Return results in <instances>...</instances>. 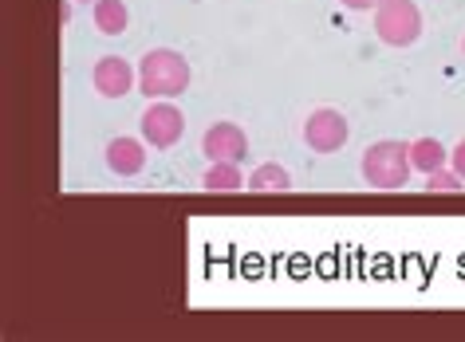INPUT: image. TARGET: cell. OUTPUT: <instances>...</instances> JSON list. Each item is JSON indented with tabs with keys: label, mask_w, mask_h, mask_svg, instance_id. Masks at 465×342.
Returning <instances> with one entry per match:
<instances>
[{
	"label": "cell",
	"mask_w": 465,
	"mask_h": 342,
	"mask_svg": "<svg viewBox=\"0 0 465 342\" xmlns=\"http://www.w3.org/2000/svg\"><path fill=\"white\" fill-rule=\"evenodd\" d=\"M138 87L146 99H173L190 87V64L173 47H154L138 64Z\"/></svg>",
	"instance_id": "cell-1"
},
{
	"label": "cell",
	"mask_w": 465,
	"mask_h": 342,
	"mask_svg": "<svg viewBox=\"0 0 465 342\" xmlns=\"http://www.w3.org/2000/svg\"><path fill=\"white\" fill-rule=\"evenodd\" d=\"M411 146H402V142L394 138H382L375 142L367 153H363V177L367 185L382 189V193H391V189H402L411 181Z\"/></svg>",
	"instance_id": "cell-2"
},
{
	"label": "cell",
	"mask_w": 465,
	"mask_h": 342,
	"mask_svg": "<svg viewBox=\"0 0 465 342\" xmlns=\"http://www.w3.org/2000/svg\"><path fill=\"white\" fill-rule=\"evenodd\" d=\"M375 35L387 47H411L422 35V12L414 0H382L375 8Z\"/></svg>",
	"instance_id": "cell-3"
},
{
	"label": "cell",
	"mask_w": 465,
	"mask_h": 342,
	"mask_svg": "<svg viewBox=\"0 0 465 342\" xmlns=\"http://www.w3.org/2000/svg\"><path fill=\"white\" fill-rule=\"evenodd\" d=\"M304 142L316 153H335L347 146V118L335 106H316L304 122Z\"/></svg>",
	"instance_id": "cell-4"
},
{
	"label": "cell",
	"mask_w": 465,
	"mask_h": 342,
	"mask_svg": "<svg viewBox=\"0 0 465 342\" xmlns=\"http://www.w3.org/2000/svg\"><path fill=\"white\" fill-rule=\"evenodd\" d=\"M182 134H185V114L173 103L146 106V114H143V138L150 142V146L170 150L173 142H182Z\"/></svg>",
	"instance_id": "cell-5"
},
{
	"label": "cell",
	"mask_w": 465,
	"mask_h": 342,
	"mask_svg": "<svg viewBox=\"0 0 465 342\" xmlns=\"http://www.w3.org/2000/svg\"><path fill=\"white\" fill-rule=\"evenodd\" d=\"M202 150L209 161H241L249 153V138L237 122H213L202 138Z\"/></svg>",
	"instance_id": "cell-6"
},
{
	"label": "cell",
	"mask_w": 465,
	"mask_h": 342,
	"mask_svg": "<svg viewBox=\"0 0 465 342\" xmlns=\"http://www.w3.org/2000/svg\"><path fill=\"white\" fill-rule=\"evenodd\" d=\"M91 79H95V91L103 99H123V94H131V87L138 83L131 59H123V55H103L95 64V71H91Z\"/></svg>",
	"instance_id": "cell-7"
},
{
	"label": "cell",
	"mask_w": 465,
	"mask_h": 342,
	"mask_svg": "<svg viewBox=\"0 0 465 342\" xmlns=\"http://www.w3.org/2000/svg\"><path fill=\"white\" fill-rule=\"evenodd\" d=\"M143 161H146V150H143V142H134V138H114L107 146V165H111V173H119V177H134L143 170Z\"/></svg>",
	"instance_id": "cell-8"
},
{
	"label": "cell",
	"mask_w": 465,
	"mask_h": 342,
	"mask_svg": "<svg viewBox=\"0 0 465 342\" xmlns=\"http://www.w3.org/2000/svg\"><path fill=\"white\" fill-rule=\"evenodd\" d=\"M202 185L209 189V193H237V189L249 185V181L241 177V165L237 161H209Z\"/></svg>",
	"instance_id": "cell-9"
},
{
	"label": "cell",
	"mask_w": 465,
	"mask_h": 342,
	"mask_svg": "<svg viewBox=\"0 0 465 342\" xmlns=\"http://www.w3.org/2000/svg\"><path fill=\"white\" fill-rule=\"evenodd\" d=\"M126 24H131V12L123 0H95V28L103 35H123Z\"/></svg>",
	"instance_id": "cell-10"
},
{
	"label": "cell",
	"mask_w": 465,
	"mask_h": 342,
	"mask_svg": "<svg viewBox=\"0 0 465 342\" xmlns=\"http://www.w3.org/2000/svg\"><path fill=\"white\" fill-rule=\"evenodd\" d=\"M450 161V153H446V146L441 142H434V138H418L414 146H411V165L418 173H434V170H441V165Z\"/></svg>",
	"instance_id": "cell-11"
},
{
	"label": "cell",
	"mask_w": 465,
	"mask_h": 342,
	"mask_svg": "<svg viewBox=\"0 0 465 342\" xmlns=\"http://www.w3.org/2000/svg\"><path fill=\"white\" fill-rule=\"evenodd\" d=\"M249 189L252 193H288V189H292V177H288L284 165L269 161V165H261V170L249 177Z\"/></svg>",
	"instance_id": "cell-12"
},
{
	"label": "cell",
	"mask_w": 465,
	"mask_h": 342,
	"mask_svg": "<svg viewBox=\"0 0 465 342\" xmlns=\"http://www.w3.org/2000/svg\"><path fill=\"white\" fill-rule=\"evenodd\" d=\"M426 189H430V193H461L465 177L461 173H446V165H441V170L426 173Z\"/></svg>",
	"instance_id": "cell-13"
},
{
	"label": "cell",
	"mask_w": 465,
	"mask_h": 342,
	"mask_svg": "<svg viewBox=\"0 0 465 342\" xmlns=\"http://www.w3.org/2000/svg\"><path fill=\"white\" fill-rule=\"evenodd\" d=\"M343 8H351V12H371V8H379L382 0H340Z\"/></svg>",
	"instance_id": "cell-14"
},
{
	"label": "cell",
	"mask_w": 465,
	"mask_h": 342,
	"mask_svg": "<svg viewBox=\"0 0 465 342\" xmlns=\"http://www.w3.org/2000/svg\"><path fill=\"white\" fill-rule=\"evenodd\" d=\"M453 173H461L465 177V142H458V150H453Z\"/></svg>",
	"instance_id": "cell-15"
},
{
	"label": "cell",
	"mask_w": 465,
	"mask_h": 342,
	"mask_svg": "<svg viewBox=\"0 0 465 342\" xmlns=\"http://www.w3.org/2000/svg\"><path fill=\"white\" fill-rule=\"evenodd\" d=\"M461 52H465V40H461Z\"/></svg>",
	"instance_id": "cell-16"
},
{
	"label": "cell",
	"mask_w": 465,
	"mask_h": 342,
	"mask_svg": "<svg viewBox=\"0 0 465 342\" xmlns=\"http://www.w3.org/2000/svg\"><path fill=\"white\" fill-rule=\"evenodd\" d=\"M91 5H95V0H91Z\"/></svg>",
	"instance_id": "cell-17"
}]
</instances>
